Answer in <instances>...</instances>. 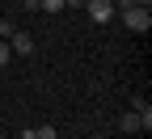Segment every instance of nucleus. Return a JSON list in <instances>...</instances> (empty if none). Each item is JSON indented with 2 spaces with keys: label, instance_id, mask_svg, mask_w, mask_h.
<instances>
[{
  "label": "nucleus",
  "instance_id": "f257e3e1",
  "mask_svg": "<svg viewBox=\"0 0 152 139\" xmlns=\"http://www.w3.org/2000/svg\"><path fill=\"white\" fill-rule=\"evenodd\" d=\"M123 25H127L131 34H148V30H152V13H148V9H123Z\"/></svg>",
  "mask_w": 152,
  "mask_h": 139
},
{
  "label": "nucleus",
  "instance_id": "39448f33",
  "mask_svg": "<svg viewBox=\"0 0 152 139\" xmlns=\"http://www.w3.org/2000/svg\"><path fill=\"white\" fill-rule=\"evenodd\" d=\"M118 131H123V135H140V114H135V110H127V114L118 118Z\"/></svg>",
  "mask_w": 152,
  "mask_h": 139
},
{
  "label": "nucleus",
  "instance_id": "9b49d317",
  "mask_svg": "<svg viewBox=\"0 0 152 139\" xmlns=\"http://www.w3.org/2000/svg\"><path fill=\"white\" fill-rule=\"evenodd\" d=\"M17 139H34V127H26V131H21V135H17Z\"/></svg>",
  "mask_w": 152,
  "mask_h": 139
},
{
  "label": "nucleus",
  "instance_id": "0eeeda50",
  "mask_svg": "<svg viewBox=\"0 0 152 139\" xmlns=\"http://www.w3.org/2000/svg\"><path fill=\"white\" fill-rule=\"evenodd\" d=\"M34 139H59V131L55 127H34Z\"/></svg>",
  "mask_w": 152,
  "mask_h": 139
},
{
  "label": "nucleus",
  "instance_id": "7ed1b4c3",
  "mask_svg": "<svg viewBox=\"0 0 152 139\" xmlns=\"http://www.w3.org/2000/svg\"><path fill=\"white\" fill-rule=\"evenodd\" d=\"M9 51H13V55H34V38L21 34V30H13V34H9Z\"/></svg>",
  "mask_w": 152,
  "mask_h": 139
},
{
  "label": "nucleus",
  "instance_id": "20e7f679",
  "mask_svg": "<svg viewBox=\"0 0 152 139\" xmlns=\"http://www.w3.org/2000/svg\"><path fill=\"white\" fill-rule=\"evenodd\" d=\"M131 110H135V114H140V131L148 135V131H152V106L144 101V97H135V101H131Z\"/></svg>",
  "mask_w": 152,
  "mask_h": 139
},
{
  "label": "nucleus",
  "instance_id": "f03ea898",
  "mask_svg": "<svg viewBox=\"0 0 152 139\" xmlns=\"http://www.w3.org/2000/svg\"><path fill=\"white\" fill-rule=\"evenodd\" d=\"M85 9H89V17L97 25H110L114 21V4H110V0H85Z\"/></svg>",
  "mask_w": 152,
  "mask_h": 139
},
{
  "label": "nucleus",
  "instance_id": "1a4fd4ad",
  "mask_svg": "<svg viewBox=\"0 0 152 139\" xmlns=\"http://www.w3.org/2000/svg\"><path fill=\"white\" fill-rule=\"evenodd\" d=\"M9 55H13V51H9V38H0V68L9 63Z\"/></svg>",
  "mask_w": 152,
  "mask_h": 139
},
{
  "label": "nucleus",
  "instance_id": "6e6552de",
  "mask_svg": "<svg viewBox=\"0 0 152 139\" xmlns=\"http://www.w3.org/2000/svg\"><path fill=\"white\" fill-rule=\"evenodd\" d=\"M114 13H123V9H140V0H110Z\"/></svg>",
  "mask_w": 152,
  "mask_h": 139
},
{
  "label": "nucleus",
  "instance_id": "9d476101",
  "mask_svg": "<svg viewBox=\"0 0 152 139\" xmlns=\"http://www.w3.org/2000/svg\"><path fill=\"white\" fill-rule=\"evenodd\" d=\"M13 30H17V25H13V21H9V17H4V21H0V38H9Z\"/></svg>",
  "mask_w": 152,
  "mask_h": 139
},
{
  "label": "nucleus",
  "instance_id": "f8f14e48",
  "mask_svg": "<svg viewBox=\"0 0 152 139\" xmlns=\"http://www.w3.org/2000/svg\"><path fill=\"white\" fill-rule=\"evenodd\" d=\"M64 4H72V9H85V0H64Z\"/></svg>",
  "mask_w": 152,
  "mask_h": 139
},
{
  "label": "nucleus",
  "instance_id": "ddd939ff",
  "mask_svg": "<svg viewBox=\"0 0 152 139\" xmlns=\"http://www.w3.org/2000/svg\"><path fill=\"white\" fill-rule=\"evenodd\" d=\"M148 4H152V0H140V9H148Z\"/></svg>",
  "mask_w": 152,
  "mask_h": 139
},
{
  "label": "nucleus",
  "instance_id": "423d86ee",
  "mask_svg": "<svg viewBox=\"0 0 152 139\" xmlns=\"http://www.w3.org/2000/svg\"><path fill=\"white\" fill-rule=\"evenodd\" d=\"M38 9H42V13H64L68 4H64V0H38Z\"/></svg>",
  "mask_w": 152,
  "mask_h": 139
},
{
  "label": "nucleus",
  "instance_id": "4468645a",
  "mask_svg": "<svg viewBox=\"0 0 152 139\" xmlns=\"http://www.w3.org/2000/svg\"><path fill=\"white\" fill-rule=\"evenodd\" d=\"M127 139H140V135H127Z\"/></svg>",
  "mask_w": 152,
  "mask_h": 139
}]
</instances>
